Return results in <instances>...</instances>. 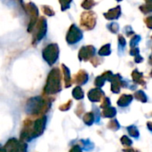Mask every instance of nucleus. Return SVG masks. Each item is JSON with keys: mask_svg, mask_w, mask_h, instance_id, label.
<instances>
[{"mask_svg": "<svg viewBox=\"0 0 152 152\" xmlns=\"http://www.w3.org/2000/svg\"><path fill=\"white\" fill-rule=\"evenodd\" d=\"M42 11L45 14L48 15V16H53L54 15V11L48 5H43L42 6Z\"/></svg>", "mask_w": 152, "mask_h": 152, "instance_id": "nucleus-26", "label": "nucleus"}, {"mask_svg": "<svg viewBox=\"0 0 152 152\" xmlns=\"http://www.w3.org/2000/svg\"><path fill=\"white\" fill-rule=\"evenodd\" d=\"M0 152H5V151H4V148H1V149H0Z\"/></svg>", "mask_w": 152, "mask_h": 152, "instance_id": "nucleus-47", "label": "nucleus"}, {"mask_svg": "<svg viewBox=\"0 0 152 152\" xmlns=\"http://www.w3.org/2000/svg\"><path fill=\"white\" fill-rule=\"evenodd\" d=\"M135 58H134V61L136 62V63H140V62H142V61H143V58L140 55V54H138V55H136V56H134Z\"/></svg>", "mask_w": 152, "mask_h": 152, "instance_id": "nucleus-43", "label": "nucleus"}, {"mask_svg": "<svg viewBox=\"0 0 152 152\" xmlns=\"http://www.w3.org/2000/svg\"><path fill=\"white\" fill-rule=\"evenodd\" d=\"M72 95L76 100H81L84 98V92L80 86H77L72 91Z\"/></svg>", "mask_w": 152, "mask_h": 152, "instance_id": "nucleus-20", "label": "nucleus"}, {"mask_svg": "<svg viewBox=\"0 0 152 152\" xmlns=\"http://www.w3.org/2000/svg\"><path fill=\"white\" fill-rule=\"evenodd\" d=\"M151 122H149V123H148V126H149V129H150V130H151Z\"/></svg>", "mask_w": 152, "mask_h": 152, "instance_id": "nucleus-46", "label": "nucleus"}, {"mask_svg": "<svg viewBox=\"0 0 152 152\" xmlns=\"http://www.w3.org/2000/svg\"><path fill=\"white\" fill-rule=\"evenodd\" d=\"M103 95H104V93L102 92V90L101 88L97 87V88H94V89L89 91L88 99L93 102H97L102 100Z\"/></svg>", "mask_w": 152, "mask_h": 152, "instance_id": "nucleus-11", "label": "nucleus"}, {"mask_svg": "<svg viewBox=\"0 0 152 152\" xmlns=\"http://www.w3.org/2000/svg\"><path fill=\"white\" fill-rule=\"evenodd\" d=\"M145 23H146V25H147V27H148L149 28H151V27H152V17L151 16L148 17V18L145 20Z\"/></svg>", "mask_w": 152, "mask_h": 152, "instance_id": "nucleus-41", "label": "nucleus"}, {"mask_svg": "<svg viewBox=\"0 0 152 152\" xmlns=\"http://www.w3.org/2000/svg\"><path fill=\"white\" fill-rule=\"evenodd\" d=\"M84 111H85V106H84V104H83V103H79V104L77 105V107L76 114H77L78 117H80V116L84 113Z\"/></svg>", "mask_w": 152, "mask_h": 152, "instance_id": "nucleus-34", "label": "nucleus"}, {"mask_svg": "<svg viewBox=\"0 0 152 152\" xmlns=\"http://www.w3.org/2000/svg\"><path fill=\"white\" fill-rule=\"evenodd\" d=\"M96 19V14L94 12H85L80 17V24L85 29L90 30L95 27Z\"/></svg>", "mask_w": 152, "mask_h": 152, "instance_id": "nucleus-6", "label": "nucleus"}, {"mask_svg": "<svg viewBox=\"0 0 152 152\" xmlns=\"http://www.w3.org/2000/svg\"><path fill=\"white\" fill-rule=\"evenodd\" d=\"M88 78H89V77H88L87 72L86 70H84V69H81L74 77V81L73 82L79 85V86H82V85H85L88 81Z\"/></svg>", "mask_w": 152, "mask_h": 152, "instance_id": "nucleus-12", "label": "nucleus"}, {"mask_svg": "<svg viewBox=\"0 0 152 152\" xmlns=\"http://www.w3.org/2000/svg\"><path fill=\"white\" fill-rule=\"evenodd\" d=\"M71 105H72V101L69 100V101H68V102H66V103L61 105L59 109H60V110H61V111H66V110H69L70 109Z\"/></svg>", "mask_w": 152, "mask_h": 152, "instance_id": "nucleus-33", "label": "nucleus"}, {"mask_svg": "<svg viewBox=\"0 0 152 152\" xmlns=\"http://www.w3.org/2000/svg\"><path fill=\"white\" fill-rule=\"evenodd\" d=\"M82 7L86 9V10H89L91 9L92 7H94L95 5V2L94 0H84L83 3L81 4Z\"/></svg>", "mask_w": 152, "mask_h": 152, "instance_id": "nucleus-25", "label": "nucleus"}, {"mask_svg": "<svg viewBox=\"0 0 152 152\" xmlns=\"http://www.w3.org/2000/svg\"><path fill=\"white\" fill-rule=\"evenodd\" d=\"M118 44H119V46L121 48H124L126 46V39H125V37L122 35L118 36Z\"/></svg>", "mask_w": 152, "mask_h": 152, "instance_id": "nucleus-38", "label": "nucleus"}, {"mask_svg": "<svg viewBox=\"0 0 152 152\" xmlns=\"http://www.w3.org/2000/svg\"><path fill=\"white\" fill-rule=\"evenodd\" d=\"M52 100L49 98H44L41 96L33 97L27 102L26 110L28 114L33 117L45 116L51 108Z\"/></svg>", "mask_w": 152, "mask_h": 152, "instance_id": "nucleus-1", "label": "nucleus"}, {"mask_svg": "<svg viewBox=\"0 0 152 152\" xmlns=\"http://www.w3.org/2000/svg\"><path fill=\"white\" fill-rule=\"evenodd\" d=\"M103 78H104V80L106 81V80H109V81H110L111 80V78H112V77H113V73L111 72V71H105L102 75H101Z\"/></svg>", "mask_w": 152, "mask_h": 152, "instance_id": "nucleus-35", "label": "nucleus"}, {"mask_svg": "<svg viewBox=\"0 0 152 152\" xmlns=\"http://www.w3.org/2000/svg\"><path fill=\"white\" fill-rule=\"evenodd\" d=\"M110 100L108 97H103V100H102V103L101 105V108L102 109H105V108L110 107Z\"/></svg>", "mask_w": 152, "mask_h": 152, "instance_id": "nucleus-36", "label": "nucleus"}, {"mask_svg": "<svg viewBox=\"0 0 152 152\" xmlns=\"http://www.w3.org/2000/svg\"><path fill=\"white\" fill-rule=\"evenodd\" d=\"M103 110L102 111V117L103 118H113L117 114V110L113 107H107L105 109H102Z\"/></svg>", "mask_w": 152, "mask_h": 152, "instance_id": "nucleus-18", "label": "nucleus"}, {"mask_svg": "<svg viewBox=\"0 0 152 152\" xmlns=\"http://www.w3.org/2000/svg\"><path fill=\"white\" fill-rule=\"evenodd\" d=\"M139 48H137V47H132L131 48V50H130V54L131 55H133V56H136V55H138L139 54Z\"/></svg>", "mask_w": 152, "mask_h": 152, "instance_id": "nucleus-40", "label": "nucleus"}, {"mask_svg": "<svg viewBox=\"0 0 152 152\" xmlns=\"http://www.w3.org/2000/svg\"><path fill=\"white\" fill-rule=\"evenodd\" d=\"M90 61L92 62V64H93L94 67H97L99 64H101V60H100L99 58L95 57V56H94V57L90 60Z\"/></svg>", "mask_w": 152, "mask_h": 152, "instance_id": "nucleus-39", "label": "nucleus"}, {"mask_svg": "<svg viewBox=\"0 0 152 152\" xmlns=\"http://www.w3.org/2000/svg\"><path fill=\"white\" fill-rule=\"evenodd\" d=\"M69 152H82V150L78 145H74L71 148V150L69 151Z\"/></svg>", "mask_w": 152, "mask_h": 152, "instance_id": "nucleus-42", "label": "nucleus"}, {"mask_svg": "<svg viewBox=\"0 0 152 152\" xmlns=\"http://www.w3.org/2000/svg\"><path fill=\"white\" fill-rule=\"evenodd\" d=\"M133 95L131 94H123L118 101V105L119 107H127L133 101Z\"/></svg>", "mask_w": 152, "mask_h": 152, "instance_id": "nucleus-15", "label": "nucleus"}, {"mask_svg": "<svg viewBox=\"0 0 152 152\" xmlns=\"http://www.w3.org/2000/svg\"><path fill=\"white\" fill-rule=\"evenodd\" d=\"M27 144L25 143V142H19V152H27Z\"/></svg>", "mask_w": 152, "mask_h": 152, "instance_id": "nucleus-37", "label": "nucleus"}, {"mask_svg": "<svg viewBox=\"0 0 152 152\" xmlns=\"http://www.w3.org/2000/svg\"><path fill=\"white\" fill-rule=\"evenodd\" d=\"M83 121L85 122L86 125L87 126H92L94 121H95V117H94V112H88V113H86L84 118H83Z\"/></svg>", "mask_w": 152, "mask_h": 152, "instance_id": "nucleus-19", "label": "nucleus"}, {"mask_svg": "<svg viewBox=\"0 0 152 152\" xmlns=\"http://www.w3.org/2000/svg\"><path fill=\"white\" fill-rule=\"evenodd\" d=\"M119 127H120V125H119L118 121L116 120V119L111 120V121L109 123V125H108V128H110V129L112 130V131H117V130L119 129Z\"/></svg>", "mask_w": 152, "mask_h": 152, "instance_id": "nucleus-24", "label": "nucleus"}, {"mask_svg": "<svg viewBox=\"0 0 152 152\" xmlns=\"http://www.w3.org/2000/svg\"><path fill=\"white\" fill-rule=\"evenodd\" d=\"M117 1H121V0H117Z\"/></svg>", "mask_w": 152, "mask_h": 152, "instance_id": "nucleus-48", "label": "nucleus"}, {"mask_svg": "<svg viewBox=\"0 0 152 152\" xmlns=\"http://www.w3.org/2000/svg\"><path fill=\"white\" fill-rule=\"evenodd\" d=\"M96 50L93 45L83 46L78 53V59L80 61H90L94 56H95Z\"/></svg>", "mask_w": 152, "mask_h": 152, "instance_id": "nucleus-9", "label": "nucleus"}, {"mask_svg": "<svg viewBox=\"0 0 152 152\" xmlns=\"http://www.w3.org/2000/svg\"><path fill=\"white\" fill-rule=\"evenodd\" d=\"M83 38V32L76 25L72 24L67 33L66 40L69 45L77 44Z\"/></svg>", "mask_w": 152, "mask_h": 152, "instance_id": "nucleus-7", "label": "nucleus"}, {"mask_svg": "<svg viewBox=\"0 0 152 152\" xmlns=\"http://www.w3.org/2000/svg\"><path fill=\"white\" fill-rule=\"evenodd\" d=\"M120 141H121V142H122V144H123V145H125V146H127V147H130V146L133 144V142H132V140H131L130 138H128L127 136H126V135L122 136Z\"/></svg>", "mask_w": 152, "mask_h": 152, "instance_id": "nucleus-30", "label": "nucleus"}, {"mask_svg": "<svg viewBox=\"0 0 152 152\" xmlns=\"http://www.w3.org/2000/svg\"><path fill=\"white\" fill-rule=\"evenodd\" d=\"M45 124H46V117L45 116H41L33 122V124H32V134H33L34 138L40 136L44 133Z\"/></svg>", "mask_w": 152, "mask_h": 152, "instance_id": "nucleus-8", "label": "nucleus"}, {"mask_svg": "<svg viewBox=\"0 0 152 152\" xmlns=\"http://www.w3.org/2000/svg\"><path fill=\"white\" fill-rule=\"evenodd\" d=\"M47 31V22L45 17H40L37 19L34 28H33V44L36 45L40 41L46 34Z\"/></svg>", "mask_w": 152, "mask_h": 152, "instance_id": "nucleus-3", "label": "nucleus"}, {"mask_svg": "<svg viewBox=\"0 0 152 152\" xmlns=\"http://www.w3.org/2000/svg\"><path fill=\"white\" fill-rule=\"evenodd\" d=\"M61 69H62V73H63V77H64V83H65V87H69L72 85V81H71V77H70V72L69 68H67L64 64L61 65Z\"/></svg>", "mask_w": 152, "mask_h": 152, "instance_id": "nucleus-16", "label": "nucleus"}, {"mask_svg": "<svg viewBox=\"0 0 152 152\" xmlns=\"http://www.w3.org/2000/svg\"><path fill=\"white\" fill-rule=\"evenodd\" d=\"M124 152H139L138 151L134 150V149H126L124 150Z\"/></svg>", "mask_w": 152, "mask_h": 152, "instance_id": "nucleus-44", "label": "nucleus"}, {"mask_svg": "<svg viewBox=\"0 0 152 152\" xmlns=\"http://www.w3.org/2000/svg\"><path fill=\"white\" fill-rule=\"evenodd\" d=\"M5 152H19V141L15 138L8 140L4 147Z\"/></svg>", "mask_w": 152, "mask_h": 152, "instance_id": "nucleus-13", "label": "nucleus"}, {"mask_svg": "<svg viewBox=\"0 0 152 152\" xmlns=\"http://www.w3.org/2000/svg\"><path fill=\"white\" fill-rule=\"evenodd\" d=\"M24 9L26 11V12L28 13V15L29 16V23H28V31L32 32L33 28L38 19V9L33 3H28V4H25Z\"/></svg>", "mask_w": 152, "mask_h": 152, "instance_id": "nucleus-5", "label": "nucleus"}, {"mask_svg": "<svg viewBox=\"0 0 152 152\" xmlns=\"http://www.w3.org/2000/svg\"><path fill=\"white\" fill-rule=\"evenodd\" d=\"M59 53H60V50L58 45L50 44L43 50V58L50 66H52L58 60Z\"/></svg>", "mask_w": 152, "mask_h": 152, "instance_id": "nucleus-4", "label": "nucleus"}, {"mask_svg": "<svg viewBox=\"0 0 152 152\" xmlns=\"http://www.w3.org/2000/svg\"><path fill=\"white\" fill-rule=\"evenodd\" d=\"M132 77H133V80L134 81V83L144 86L145 81H144V78H143V75H142V73H141L137 69H134L132 72Z\"/></svg>", "mask_w": 152, "mask_h": 152, "instance_id": "nucleus-17", "label": "nucleus"}, {"mask_svg": "<svg viewBox=\"0 0 152 152\" xmlns=\"http://www.w3.org/2000/svg\"><path fill=\"white\" fill-rule=\"evenodd\" d=\"M127 130H128L129 134L132 137H134V138H138L139 137L140 134H139V131H138V129H137V127L135 126H128L127 127Z\"/></svg>", "mask_w": 152, "mask_h": 152, "instance_id": "nucleus-23", "label": "nucleus"}, {"mask_svg": "<svg viewBox=\"0 0 152 152\" xmlns=\"http://www.w3.org/2000/svg\"><path fill=\"white\" fill-rule=\"evenodd\" d=\"M108 28H109V29H110L112 33H114V34L118 33V30H119V25H118V23H116V22L110 23V25H108Z\"/></svg>", "mask_w": 152, "mask_h": 152, "instance_id": "nucleus-27", "label": "nucleus"}, {"mask_svg": "<svg viewBox=\"0 0 152 152\" xmlns=\"http://www.w3.org/2000/svg\"><path fill=\"white\" fill-rule=\"evenodd\" d=\"M140 10L143 12V13H150L152 11V6L151 4H147L146 5H141L140 6Z\"/></svg>", "mask_w": 152, "mask_h": 152, "instance_id": "nucleus-32", "label": "nucleus"}, {"mask_svg": "<svg viewBox=\"0 0 152 152\" xmlns=\"http://www.w3.org/2000/svg\"><path fill=\"white\" fill-rule=\"evenodd\" d=\"M61 70L58 68L53 69L46 80V84L44 88V93L46 95H52L59 93L61 90Z\"/></svg>", "mask_w": 152, "mask_h": 152, "instance_id": "nucleus-2", "label": "nucleus"}, {"mask_svg": "<svg viewBox=\"0 0 152 152\" xmlns=\"http://www.w3.org/2000/svg\"><path fill=\"white\" fill-rule=\"evenodd\" d=\"M141 40V37L138 36V35H134L132 38H131V41H130V45H131V48L132 47H135L138 43L140 42Z\"/></svg>", "mask_w": 152, "mask_h": 152, "instance_id": "nucleus-28", "label": "nucleus"}, {"mask_svg": "<svg viewBox=\"0 0 152 152\" xmlns=\"http://www.w3.org/2000/svg\"><path fill=\"white\" fill-rule=\"evenodd\" d=\"M111 53V50H110V44H107L105 45H103L100 51H99V55L101 56H107V55H110Z\"/></svg>", "mask_w": 152, "mask_h": 152, "instance_id": "nucleus-22", "label": "nucleus"}, {"mask_svg": "<svg viewBox=\"0 0 152 152\" xmlns=\"http://www.w3.org/2000/svg\"><path fill=\"white\" fill-rule=\"evenodd\" d=\"M111 91L114 94H118L120 92V89L122 86L126 87V81H124L121 77L120 75L117 74V75H113L111 80Z\"/></svg>", "mask_w": 152, "mask_h": 152, "instance_id": "nucleus-10", "label": "nucleus"}, {"mask_svg": "<svg viewBox=\"0 0 152 152\" xmlns=\"http://www.w3.org/2000/svg\"><path fill=\"white\" fill-rule=\"evenodd\" d=\"M145 1L147 2V4H151L152 0H145Z\"/></svg>", "mask_w": 152, "mask_h": 152, "instance_id": "nucleus-45", "label": "nucleus"}, {"mask_svg": "<svg viewBox=\"0 0 152 152\" xmlns=\"http://www.w3.org/2000/svg\"><path fill=\"white\" fill-rule=\"evenodd\" d=\"M120 15H121V8H120V6H117L115 8H112L109 12L104 13V17L107 20H117V19H118L120 17Z\"/></svg>", "mask_w": 152, "mask_h": 152, "instance_id": "nucleus-14", "label": "nucleus"}, {"mask_svg": "<svg viewBox=\"0 0 152 152\" xmlns=\"http://www.w3.org/2000/svg\"><path fill=\"white\" fill-rule=\"evenodd\" d=\"M104 82H105L104 78H103L102 76H99V77H97L95 78L94 85H95L98 88H100V87H102V86L104 85Z\"/></svg>", "mask_w": 152, "mask_h": 152, "instance_id": "nucleus-31", "label": "nucleus"}, {"mask_svg": "<svg viewBox=\"0 0 152 152\" xmlns=\"http://www.w3.org/2000/svg\"><path fill=\"white\" fill-rule=\"evenodd\" d=\"M59 2H60V4H61V10H62V11H65V10H67L68 8H69L70 3L72 2V0H59Z\"/></svg>", "mask_w": 152, "mask_h": 152, "instance_id": "nucleus-29", "label": "nucleus"}, {"mask_svg": "<svg viewBox=\"0 0 152 152\" xmlns=\"http://www.w3.org/2000/svg\"><path fill=\"white\" fill-rule=\"evenodd\" d=\"M134 97H135L136 100H138V101H140V102H143V103L147 102V101H148L145 93H144L143 91H142V90L137 91V92L134 94Z\"/></svg>", "mask_w": 152, "mask_h": 152, "instance_id": "nucleus-21", "label": "nucleus"}]
</instances>
